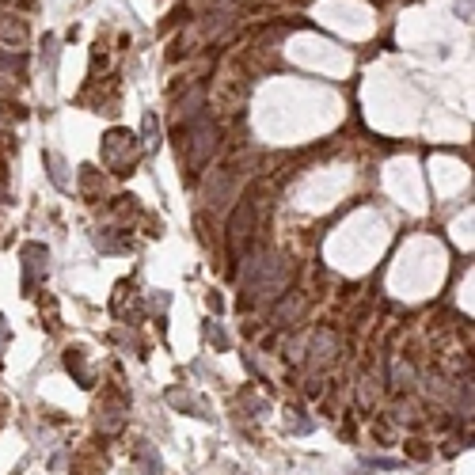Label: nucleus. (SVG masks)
Returning a JSON list of instances; mask_svg holds the SVG:
<instances>
[{"mask_svg": "<svg viewBox=\"0 0 475 475\" xmlns=\"http://www.w3.org/2000/svg\"><path fill=\"white\" fill-rule=\"evenodd\" d=\"M167 403H172V407H179V410H187V415H198V418H213V415H209V407L202 403V399L187 396V392H167Z\"/></svg>", "mask_w": 475, "mask_h": 475, "instance_id": "2", "label": "nucleus"}, {"mask_svg": "<svg viewBox=\"0 0 475 475\" xmlns=\"http://www.w3.org/2000/svg\"><path fill=\"white\" fill-rule=\"evenodd\" d=\"M369 464H373V468H384V472L399 468V460H388V456H369Z\"/></svg>", "mask_w": 475, "mask_h": 475, "instance_id": "4", "label": "nucleus"}, {"mask_svg": "<svg viewBox=\"0 0 475 475\" xmlns=\"http://www.w3.org/2000/svg\"><path fill=\"white\" fill-rule=\"evenodd\" d=\"M285 430L289 433H308L312 422H308V418H285Z\"/></svg>", "mask_w": 475, "mask_h": 475, "instance_id": "3", "label": "nucleus"}, {"mask_svg": "<svg viewBox=\"0 0 475 475\" xmlns=\"http://www.w3.org/2000/svg\"><path fill=\"white\" fill-rule=\"evenodd\" d=\"M133 464L144 475H164V464H160V456H156V445H149V441H133Z\"/></svg>", "mask_w": 475, "mask_h": 475, "instance_id": "1", "label": "nucleus"}]
</instances>
